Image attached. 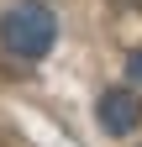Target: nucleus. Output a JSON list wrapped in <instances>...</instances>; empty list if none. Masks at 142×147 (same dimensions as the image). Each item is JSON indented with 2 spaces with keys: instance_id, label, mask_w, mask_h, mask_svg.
I'll return each mask as SVG.
<instances>
[{
  "instance_id": "nucleus-1",
  "label": "nucleus",
  "mask_w": 142,
  "mask_h": 147,
  "mask_svg": "<svg viewBox=\"0 0 142 147\" xmlns=\"http://www.w3.org/2000/svg\"><path fill=\"white\" fill-rule=\"evenodd\" d=\"M53 42H58V16L42 0H16V5L0 16V47L11 58H47Z\"/></svg>"
},
{
  "instance_id": "nucleus-2",
  "label": "nucleus",
  "mask_w": 142,
  "mask_h": 147,
  "mask_svg": "<svg viewBox=\"0 0 142 147\" xmlns=\"http://www.w3.org/2000/svg\"><path fill=\"white\" fill-rule=\"evenodd\" d=\"M95 116H100V126L111 137H126V131H137V121H142V100H137V89H105L100 95V105H95Z\"/></svg>"
},
{
  "instance_id": "nucleus-3",
  "label": "nucleus",
  "mask_w": 142,
  "mask_h": 147,
  "mask_svg": "<svg viewBox=\"0 0 142 147\" xmlns=\"http://www.w3.org/2000/svg\"><path fill=\"white\" fill-rule=\"evenodd\" d=\"M126 74H132V84H142V47H137L132 58H126Z\"/></svg>"
},
{
  "instance_id": "nucleus-4",
  "label": "nucleus",
  "mask_w": 142,
  "mask_h": 147,
  "mask_svg": "<svg viewBox=\"0 0 142 147\" xmlns=\"http://www.w3.org/2000/svg\"><path fill=\"white\" fill-rule=\"evenodd\" d=\"M116 11H142V0H111Z\"/></svg>"
}]
</instances>
